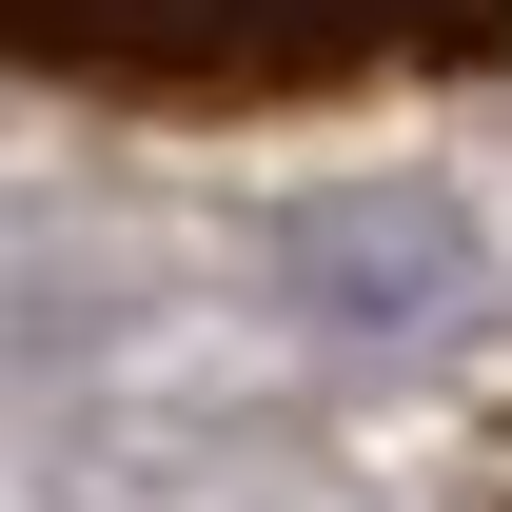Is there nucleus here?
Listing matches in <instances>:
<instances>
[{
    "mask_svg": "<svg viewBox=\"0 0 512 512\" xmlns=\"http://www.w3.org/2000/svg\"><path fill=\"white\" fill-rule=\"evenodd\" d=\"M453 217L434 197H335V217H296L276 237V296L296 316H335V335H414V316H453Z\"/></svg>",
    "mask_w": 512,
    "mask_h": 512,
    "instance_id": "obj_2",
    "label": "nucleus"
},
{
    "mask_svg": "<svg viewBox=\"0 0 512 512\" xmlns=\"http://www.w3.org/2000/svg\"><path fill=\"white\" fill-rule=\"evenodd\" d=\"M512 0H0V60L119 79V99H276V79L473 60Z\"/></svg>",
    "mask_w": 512,
    "mask_h": 512,
    "instance_id": "obj_1",
    "label": "nucleus"
}]
</instances>
